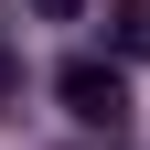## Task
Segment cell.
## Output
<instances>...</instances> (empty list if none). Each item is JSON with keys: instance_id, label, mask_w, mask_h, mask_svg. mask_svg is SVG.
<instances>
[{"instance_id": "cell-1", "label": "cell", "mask_w": 150, "mask_h": 150, "mask_svg": "<svg viewBox=\"0 0 150 150\" xmlns=\"http://www.w3.org/2000/svg\"><path fill=\"white\" fill-rule=\"evenodd\" d=\"M54 97H64L75 129H107V139L129 129V75L107 64V54H64V64H54Z\"/></svg>"}, {"instance_id": "cell-2", "label": "cell", "mask_w": 150, "mask_h": 150, "mask_svg": "<svg viewBox=\"0 0 150 150\" xmlns=\"http://www.w3.org/2000/svg\"><path fill=\"white\" fill-rule=\"evenodd\" d=\"M107 32H118V54H150V0H118V22H107Z\"/></svg>"}, {"instance_id": "cell-3", "label": "cell", "mask_w": 150, "mask_h": 150, "mask_svg": "<svg viewBox=\"0 0 150 150\" xmlns=\"http://www.w3.org/2000/svg\"><path fill=\"white\" fill-rule=\"evenodd\" d=\"M11 97H22V54H0V107H11Z\"/></svg>"}, {"instance_id": "cell-4", "label": "cell", "mask_w": 150, "mask_h": 150, "mask_svg": "<svg viewBox=\"0 0 150 150\" xmlns=\"http://www.w3.org/2000/svg\"><path fill=\"white\" fill-rule=\"evenodd\" d=\"M32 11H43V22H75V11H86V0H32Z\"/></svg>"}]
</instances>
